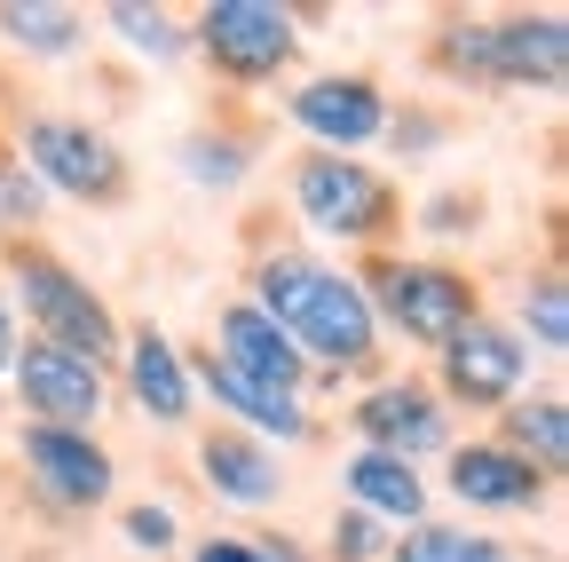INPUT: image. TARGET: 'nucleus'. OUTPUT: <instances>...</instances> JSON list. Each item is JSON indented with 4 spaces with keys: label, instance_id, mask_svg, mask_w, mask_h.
<instances>
[{
    "label": "nucleus",
    "instance_id": "4468645a",
    "mask_svg": "<svg viewBox=\"0 0 569 562\" xmlns=\"http://www.w3.org/2000/svg\"><path fill=\"white\" fill-rule=\"evenodd\" d=\"M213 357H222L230 373H246V381H261V388H293V396H301V373H309L301 348L284 341L253 302H230L222 309V348H213Z\"/></svg>",
    "mask_w": 569,
    "mask_h": 562
},
{
    "label": "nucleus",
    "instance_id": "6ab92c4d",
    "mask_svg": "<svg viewBox=\"0 0 569 562\" xmlns=\"http://www.w3.org/2000/svg\"><path fill=\"white\" fill-rule=\"evenodd\" d=\"M507 452L530 460L538 475H553V467L569 460V404H561V396H522V404H507Z\"/></svg>",
    "mask_w": 569,
    "mask_h": 562
},
{
    "label": "nucleus",
    "instance_id": "6e6552de",
    "mask_svg": "<svg viewBox=\"0 0 569 562\" xmlns=\"http://www.w3.org/2000/svg\"><path fill=\"white\" fill-rule=\"evenodd\" d=\"M522 373H530L522 333L490 325V317H467V325L443 341V388H451L459 404L507 412V404H515V388H522Z\"/></svg>",
    "mask_w": 569,
    "mask_h": 562
},
{
    "label": "nucleus",
    "instance_id": "dca6fc26",
    "mask_svg": "<svg viewBox=\"0 0 569 562\" xmlns=\"http://www.w3.org/2000/svg\"><path fill=\"white\" fill-rule=\"evenodd\" d=\"M127 388L142 404V420H159V428H174V420H190V365H182V348L167 333H127Z\"/></svg>",
    "mask_w": 569,
    "mask_h": 562
},
{
    "label": "nucleus",
    "instance_id": "5701e85b",
    "mask_svg": "<svg viewBox=\"0 0 569 562\" xmlns=\"http://www.w3.org/2000/svg\"><path fill=\"white\" fill-rule=\"evenodd\" d=\"M522 325H530L538 348H569V286H561V277H538V286L522 294Z\"/></svg>",
    "mask_w": 569,
    "mask_h": 562
},
{
    "label": "nucleus",
    "instance_id": "1a4fd4ad",
    "mask_svg": "<svg viewBox=\"0 0 569 562\" xmlns=\"http://www.w3.org/2000/svg\"><path fill=\"white\" fill-rule=\"evenodd\" d=\"M24 475L40 483V500L63 507V515L103 507L111 483H119L111 452H103L96 436H80V428H24Z\"/></svg>",
    "mask_w": 569,
    "mask_h": 562
},
{
    "label": "nucleus",
    "instance_id": "f3484780",
    "mask_svg": "<svg viewBox=\"0 0 569 562\" xmlns=\"http://www.w3.org/2000/svg\"><path fill=\"white\" fill-rule=\"evenodd\" d=\"M198 475H206V491H222V500H238V507H269L284 491V467L269 460V444H253L238 428H213L198 444Z\"/></svg>",
    "mask_w": 569,
    "mask_h": 562
},
{
    "label": "nucleus",
    "instance_id": "f257e3e1",
    "mask_svg": "<svg viewBox=\"0 0 569 562\" xmlns=\"http://www.w3.org/2000/svg\"><path fill=\"white\" fill-rule=\"evenodd\" d=\"M253 309L301 348V365L317 357V365L356 373V365H372V348H380L365 286L340 277V269H325V262H309V254H269L253 269Z\"/></svg>",
    "mask_w": 569,
    "mask_h": 562
},
{
    "label": "nucleus",
    "instance_id": "b1692460",
    "mask_svg": "<svg viewBox=\"0 0 569 562\" xmlns=\"http://www.w3.org/2000/svg\"><path fill=\"white\" fill-rule=\"evenodd\" d=\"M182 167H190L198 183H222V190H230V183L246 175V151L230 144V135H190V144H182Z\"/></svg>",
    "mask_w": 569,
    "mask_h": 562
},
{
    "label": "nucleus",
    "instance_id": "4be33fe9",
    "mask_svg": "<svg viewBox=\"0 0 569 562\" xmlns=\"http://www.w3.org/2000/svg\"><path fill=\"white\" fill-rule=\"evenodd\" d=\"M103 24H111V32H119L127 48L159 56V63H167V56H182V32H174V24H167L159 9H142V0H111V9H103Z\"/></svg>",
    "mask_w": 569,
    "mask_h": 562
},
{
    "label": "nucleus",
    "instance_id": "c85d7f7f",
    "mask_svg": "<svg viewBox=\"0 0 569 562\" xmlns=\"http://www.w3.org/2000/svg\"><path fill=\"white\" fill-rule=\"evenodd\" d=\"M9 365H17V317H9V302H0V381H9Z\"/></svg>",
    "mask_w": 569,
    "mask_h": 562
},
{
    "label": "nucleus",
    "instance_id": "39448f33",
    "mask_svg": "<svg viewBox=\"0 0 569 562\" xmlns=\"http://www.w3.org/2000/svg\"><path fill=\"white\" fill-rule=\"evenodd\" d=\"M293 206H301V223L325 230V238H380L396 223V190L372 175V167H356V159H332V151H309L293 167Z\"/></svg>",
    "mask_w": 569,
    "mask_h": 562
},
{
    "label": "nucleus",
    "instance_id": "7ed1b4c3",
    "mask_svg": "<svg viewBox=\"0 0 569 562\" xmlns=\"http://www.w3.org/2000/svg\"><path fill=\"white\" fill-rule=\"evenodd\" d=\"M365 309H372V325L388 317L403 341H427V348H443L467 317H482L475 309V286H467L459 269H443V262H372Z\"/></svg>",
    "mask_w": 569,
    "mask_h": 562
},
{
    "label": "nucleus",
    "instance_id": "9d476101",
    "mask_svg": "<svg viewBox=\"0 0 569 562\" xmlns=\"http://www.w3.org/2000/svg\"><path fill=\"white\" fill-rule=\"evenodd\" d=\"M356 436H365V452H388V460L411 467V460L451 444V412L419 381H380L372 396H356Z\"/></svg>",
    "mask_w": 569,
    "mask_h": 562
},
{
    "label": "nucleus",
    "instance_id": "f8f14e48",
    "mask_svg": "<svg viewBox=\"0 0 569 562\" xmlns=\"http://www.w3.org/2000/svg\"><path fill=\"white\" fill-rule=\"evenodd\" d=\"M198 381H206V396L222 404L230 420H238V436H253V444H301L317 420H309V404L293 396V388H261V381H246V373H230L222 357H198Z\"/></svg>",
    "mask_w": 569,
    "mask_h": 562
},
{
    "label": "nucleus",
    "instance_id": "412c9836",
    "mask_svg": "<svg viewBox=\"0 0 569 562\" xmlns=\"http://www.w3.org/2000/svg\"><path fill=\"white\" fill-rule=\"evenodd\" d=\"M388 562H515L498 539H482V531H451V523H411L396 546H388Z\"/></svg>",
    "mask_w": 569,
    "mask_h": 562
},
{
    "label": "nucleus",
    "instance_id": "2eb2a0df",
    "mask_svg": "<svg viewBox=\"0 0 569 562\" xmlns=\"http://www.w3.org/2000/svg\"><path fill=\"white\" fill-rule=\"evenodd\" d=\"M443 483L459 491L467 507H538L546 500V475L530 460H515L507 444H459L451 467H443Z\"/></svg>",
    "mask_w": 569,
    "mask_h": 562
},
{
    "label": "nucleus",
    "instance_id": "aec40b11",
    "mask_svg": "<svg viewBox=\"0 0 569 562\" xmlns=\"http://www.w3.org/2000/svg\"><path fill=\"white\" fill-rule=\"evenodd\" d=\"M0 32L32 56H63V48H80V9H63V0H9Z\"/></svg>",
    "mask_w": 569,
    "mask_h": 562
},
{
    "label": "nucleus",
    "instance_id": "ddd939ff",
    "mask_svg": "<svg viewBox=\"0 0 569 562\" xmlns=\"http://www.w3.org/2000/svg\"><path fill=\"white\" fill-rule=\"evenodd\" d=\"M293 119L317 135V144L332 151V159H348L356 144H372V135L388 127V96L372 88V80H301L293 88Z\"/></svg>",
    "mask_w": 569,
    "mask_h": 562
},
{
    "label": "nucleus",
    "instance_id": "a211bd4d",
    "mask_svg": "<svg viewBox=\"0 0 569 562\" xmlns=\"http://www.w3.org/2000/svg\"><path fill=\"white\" fill-rule=\"evenodd\" d=\"M348 500H356V515H372V523H427L419 467H403L388 452H356L348 460Z\"/></svg>",
    "mask_w": 569,
    "mask_h": 562
},
{
    "label": "nucleus",
    "instance_id": "20e7f679",
    "mask_svg": "<svg viewBox=\"0 0 569 562\" xmlns=\"http://www.w3.org/2000/svg\"><path fill=\"white\" fill-rule=\"evenodd\" d=\"M198 48L213 56V72H230L238 88H261L293 63L301 32H293V9H277V0H206Z\"/></svg>",
    "mask_w": 569,
    "mask_h": 562
},
{
    "label": "nucleus",
    "instance_id": "423d86ee",
    "mask_svg": "<svg viewBox=\"0 0 569 562\" xmlns=\"http://www.w3.org/2000/svg\"><path fill=\"white\" fill-rule=\"evenodd\" d=\"M24 159H32V183L48 190H71V198H88V206H111L127 190V159L103 127L88 119H24Z\"/></svg>",
    "mask_w": 569,
    "mask_h": 562
},
{
    "label": "nucleus",
    "instance_id": "0eeeda50",
    "mask_svg": "<svg viewBox=\"0 0 569 562\" xmlns=\"http://www.w3.org/2000/svg\"><path fill=\"white\" fill-rule=\"evenodd\" d=\"M17 404L32 412V428H96V412H103V365L88 357H71V348H48V341H24L17 348Z\"/></svg>",
    "mask_w": 569,
    "mask_h": 562
},
{
    "label": "nucleus",
    "instance_id": "a878e982",
    "mask_svg": "<svg viewBox=\"0 0 569 562\" xmlns=\"http://www.w3.org/2000/svg\"><path fill=\"white\" fill-rule=\"evenodd\" d=\"M380 546H388V531H380L372 515H356V507H348V515L332 523V562H372Z\"/></svg>",
    "mask_w": 569,
    "mask_h": 562
},
{
    "label": "nucleus",
    "instance_id": "cd10ccee",
    "mask_svg": "<svg viewBox=\"0 0 569 562\" xmlns=\"http://www.w3.org/2000/svg\"><path fill=\"white\" fill-rule=\"evenodd\" d=\"M190 562H269V554H261V546H246V539H206Z\"/></svg>",
    "mask_w": 569,
    "mask_h": 562
},
{
    "label": "nucleus",
    "instance_id": "f03ea898",
    "mask_svg": "<svg viewBox=\"0 0 569 562\" xmlns=\"http://www.w3.org/2000/svg\"><path fill=\"white\" fill-rule=\"evenodd\" d=\"M9 277H17V302H24V317L48 348H71V357H88V365H103L119 348V325H111L103 294L88 277H71L48 246H9Z\"/></svg>",
    "mask_w": 569,
    "mask_h": 562
},
{
    "label": "nucleus",
    "instance_id": "393cba45",
    "mask_svg": "<svg viewBox=\"0 0 569 562\" xmlns=\"http://www.w3.org/2000/svg\"><path fill=\"white\" fill-rule=\"evenodd\" d=\"M40 183H32V167L24 159H0V223H32L40 215Z\"/></svg>",
    "mask_w": 569,
    "mask_h": 562
},
{
    "label": "nucleus",
    "instance_id": "bb28decb",
    "mask_svg": "<svg viewBox=\"0 0 569 562\" xmlns=\"http://www.w3.org/2000/svg\"><path fill=\"white\" fill-rule=\"evenodd\" d=\"M127 546H174V507H159V500H142V507H127Z\"/></svg>",
    "mask_w": 569,
    "mask_h": 562
},
{
    "label": "nucleus",
    "instance_id": "9b49d317",
    "mask_svg": "<svg viewBox=\"0 0 569 562\" xmlns=\"http://www.w3.org/2000/svg\"><path fill=\"white\" fill-rule=\"evenodd\" d=\"M569 80V24L561 17H507L482 24V88H561Z\"/></svg>",
    "mask_w": 569,
    "mask_h": 562
}]
</instances>
